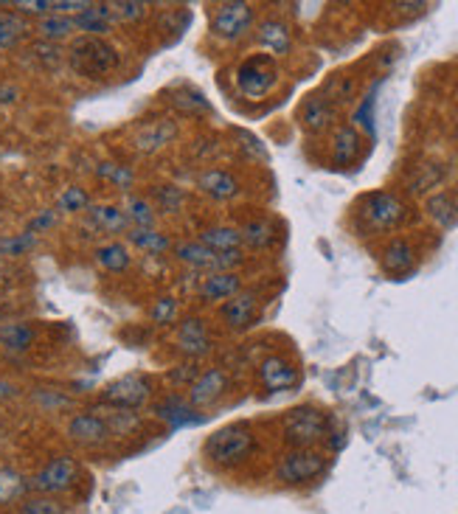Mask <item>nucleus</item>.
Instances as JSON below:
<instances>
[{"mask_svg":"<svg viewBox=\"0 0 458 514\" xmlns=\"http://www.w3.org/2000/svg\"><path fill=\"white\" fill-rule=\"evenodd\" d=\"M257 450V435L245 425H228L211 433L206 444H202V455H206L214 467L220 470H234L253 455Z\"/></svg>","mask_w":458,"mask_h":514,"instance_id":"nucleus-1","label":"nucleus"},{"mask_svg":"<svg viewBox=\"0 0 458 514\" xmlns=\"http://www.w3.org/2000/svg\"><path fill=\"white\" fill-rule=\"evenodd\" d=\"M68 62L79 76L101 79V76H110L121 65V54L113 42L101 37H73L68 48Z\"/></svg>","mask_w":458,"mask_h":514,"instance_id":"nucleus-2","label":"nucleus"},{"mask_svg":"<svg viewBox=\"0 0 458 514\" xmlns=\"http://www.w3.org/2000/svg\"><path fill=\"white\" fill-rule=\"evenodd\" d=\"M278 79H282V70H278L276 60L262 54V57H248L239 68H237V90L250 98V101H262L267 98L276 88H278Z\"/></svg>","mask_w":458,"mask_h":514,"instance_id":"nucleus-3","label":"nucleus"},{"mask_svg":"<svg viewBox=\"0 0 458 514\" xmlns=\"http://www.w3.org/2000/svg\"><path fill=\"white\" fill-rule=\"evenodd\" d=\"M79 461L70 458V455H57L51 458L48 464H42L32 481H29V490L34 495H48V498H60L65 492H70L76 483H79Z\"/></svg>","mask_w":458,"mask_h":514,"instance_id":"nucleus-4","label":"nucleus"},{"mask_svg":"<svg viewBox=\"0 0 458 514\" xmlns=\"http://www.w3.org/2000/svg\"><path fill=\"white\" fill-rule=\"evenodd\" d=\"M358 214L369 230H391L405 222L408 209H405V202L391 192H371L360 200Z\"/></svg>","mask_w":458,"mask_h":514,"instance_id":"nucleus-5","label":"nucleus"},{"mask_svg":"<svg viewBox=\"0 0 458 514\" xmlns=\"http://www.w3.org/2000/svg\"><path fill=\"white\" fill-rule=\"evenodd\" d=\"M253 6L245 0H228V4L214 6L211 12V34L220 42H239L250 34L253 29Z\"/></svg>","mask_w":458,"mask_h":514,"instance_id":"nucleus-6","label":"nucleus"},{"mask_svg":"<svg viewBox=\"0 0 458 514\" xmlns=\"http://www.w3.org/2000/svg\"><path fill=\"white\" fill-rule=\"evenodd\" d=\"M329 430V419L315 407H295L285 419V439L295 450H313Z\"/></svg>","mask_w":458,"mask_h":514,"instance_id":"nucleus-7","label":"nucleus"},{"mask_svg":"<svg viewBox=\"0 0 458 514\" xmlns=\"http://www.w3.org/2000/svg\"><path fill=\"white\" fill-rule=\"evenodd\" d=\"M149 397H152V379L138 371L113 379L110 385H105V391H101V402L110 405L113 410H136L146 405Z\"/></svg>","mask_w":458,"mask_h":514,"instance_id":"nucleus-8","label":"nucleus"},{"mask_svg":"<svg viewBox=\"0 0 458 514\" xmlns=\"http://www.w3.org/2000/svg\"><path fill=\"white\" fill-rule=\"evenodd\" d=\"M326 467V458L315 450H293L287 455H282L276 467V478L282 483L298 486V483H307L313 478H318Z\"/></svg>","mask_w":458,"mask_h":514,"instance_id":"nucleus-9","label":"nucleus"},{"mask_svg":"<svg viewBox=\"0 0 458 514\" xmlns=\"http://www.w3.org/2000/svg\"><path fill=\"white\" fill-rule=\"evenodd\" d=\"M110 425L98 414H76L68 422V439L82 447H98L110 439Z\"/></svg>","mask_w":458,"mask_h":514,"instance_id":"nucleus-10","label":"nucleus"},{"mask_svg":"<svg viewBox=\"0 0 458 514\" xmlns=\"http://www.w3.org/2000/svg\"><path fill=\"white\" fill-rule=\"evenodd\" d=\"M177 349H181L189 360H200L206 357L214 349L211 332L202 318H186L177 326Z\"/></svg>","mask_w":458,"mask_h":514,"instance_id":"nucleus-11","label":"nucleus"},{"mask_svg":"<svg viewBox=\"0 0 458 514\" xmlns=\"http://www.w3.org/2000/svg\"><path fill=\"white\" fill-rule=\"evenodd\" d=\"M152 416L161 419L164 425H169L172 430L177 427H189V425H197L200 416H197V407L183 399V397H177V394H169L164 399H158L155 405H152Z\"/></svg>","mask_w":458,"mask_h":514,"instance_id":"nucleus-12","label":"nucleus"},{"mask_svg":"<svg viewBox=\"0 0 458 514\" xmlns=\"http://www.w3.org/2000/svg\"><path fill=\"white\" fill-rule=\"evenodd\" d=\"M259 315V295L257 293H239L234 298H228L220 306V318L228 329H248Z\"/></svg>","mask_w":458,"mask_h":514,"instance_id":"nucleus-13","label":"nucleus"},{"mask_svg":"<svg viewBox=\"0 0 458 514\" xmlns=\"http://www.w3.org/2000/svg\"><path fill=\"white\" fill-rule=\"evenodd\" d=\"M197 189L206 194V197L217 200V202L234 200V197H239V192H242L239 180H237L231 172H228V169H220V166H211V169H206V172H200Z\"/></svg>","mask_w":458,"mask_h":514,"instance_id":"nucleus-14","label":"nucleus"},{"mask_svg":"<svg viewBox=\"0 0 458 514\" xmlns=\"http://www.w3.org/2000/svg\"><path fill=\"white\" fill-rule=\"evenodd\" d=\"M174 138H177V124L172 118H158V121L144 124L136 133L133 144L138 152H144V155H155V152L166 149Z\"/></svg>","mask_w":458,"mask_h":514,"instance_id":"nucleus-15","label":"nucleus"},{"mask_svg":"<svg viewBox=\"0 0 458 514\" xmlns=\"http://www.w3.org/2000/svg\"><path fill=\"white\" fill-rule=\"evenodd\" d=\"M225 391H228L225 369H209L189 385V402L194 407H206V405H214Z\"/></svg>","mask_w":458,"mask_h":514,"instance_id":"nucleus-16","label":"nucleus"},{"mask_svg":"<svg viewBox=\"0 0 458 514\" xmlns=\"http://www.w3.org/2000/svg\"><path fill=\"white\" fill-rule=\"evenodd\" d=\"M113 9L110 4H88L79 14H73L76 32H82V37H101L105 40L113 32Z\"/></svg>","mask_w":458,"mask_h":514,"instance_id":"nucleus-17","label":"nucleus"},{"mask_svg":"<svg viewBox=\"0 0 458 514\" xmlns=\"http://www.w3.org/2000/svg\"><path fill=\"white\" fill-rule=\"evenodd\" d=\"M257 40L259 45L267 51V57H287L293 48V32L285 20L278 17H267L262 20V25L257 29Z\"/></svg>","mask_w":458,"mask_h":514,"instance_id":"nucleus-18","label":"nucleus"},{"mask_svg":"<svg viewBox=\"0 0 458 514\" xmlns=\"http://www.w3.org/2000/svg\"><path fill=\"white\" fill-rule=\"evenodd\" d=\"M259 379H262V385L267 391H287V388H293V385L298 382V371H295V366L290 363V360H285V357H265L262 363H259Z\"/></svg>","mask_w":458,"mask_h":514,"instance_id":"nucleus-19","label":"nucleus"},{"mask_svg":"<svg viewBox=\"0 0 458 514\" xmlns=\"http://www.w3.org/2000/svg\"><path fill=\"white\" fill-rule=\"evenodd\" d=\"M88 225L96 234H124L130 230V220H126L121 205L113 202H96L88 209Z\"/></svg>","mask_w":458,"mask_h":514,"instance_id":"nucleus-20","label":"nucleus"},{"mask_svg":"<svg viewBox=\"0 0 458 514\" xmlns=\"http://www.w3.org/2000/svg\"><path fill=\"white\" fill-rule=\"evenodd\" d=\"M379 265H383V270L388 276H405V273H411L414 265H416V248L408 242V239H391L383 253H379Z\"/></svg>","mask_w":458,"mask_h":514,"instance_id":"nucleus-21","label":"nucleus"},{"mask_svg":"<svg viewBox=\"0 0 458 514\" xmlns=\"http://www.w3.org/2000/svg\"><path fill=\"white\" fill-rule=\"evenodd\" d=\"M242 293V278L239 273H209L202 278V285L197 290V295L206 304H217V301H228Z\"/></svg>","mask_w":458,"mask_h":514,"instance_id":"nucleus-22","label":"nucleus"},{"mask_svg":"<svg viewBox=\"0 0 458 514\" xmlns=\"http://www.w3.org/2000/svg\"><path fill=\"white\" fill-rule=\"evenodd\" d=\"M335 121V105L326 96H310L301 107V126L307 133H323Z\"/></svg>","mask_w":458,"mask_h":514,"instance_id":"nucleus-23","label":"nucleus"},{"mask_svg":"<svg viewBox=\"0 0 458 514\" xmlns=\"http://www.w3.org/2000/svg\"><path fill=\"white\" fill-rule=\"evenodd\" d=\"M360 146H363V138L358 133V126H351V124L338 126L335 136H332V161H335V166H349V164L358 161Z\"/></svg>","mask_w":458,"mask_h":514,"instance_id":"nucleus-24","label":"nucleus"},{"mask_svg":"<svg viewBox=\"0 0 458 514\" xmlns=\"http://www.w3.org/2000/svg\"><path fill=\"white\" fill-rule=\"evenodd\" d=\"M93 262L105 270V273H126L133 265V256H130V248L118 239H110L105 245H98L93 250Z\"/></svg>","mask_w":458,"mask_h":514,"instance_id":"nucleus-25","label":"nucleus"},{"mask_svg":"<svg viewBox=\"0 0 458 514\" xmlns=\"http://www.w3.org/2000/svg\"><path fill=\"white\" fill-rule=\"evenodd\" d=\"M200 245H206L211 253H231L242 248V237H239V228L231 225H211V228H202L200 230Z\"/></svg>","mask_w":458,"mask_h":514,"instance_id":"nucleus-26","label":"nucleus"},{"mask_svg":"<svg viewBox=\"0 0 458 514\" xmlns=\"http://www.w3.org/2000/svg\"><path fill=\"white\" fill-rule=\"evenodd\" d=\"M121 209H124L126 220H130V228H155V222H158L155 202L144 194H126Z\"/></svg>","mask_w":458,"mask_h":514,"instance_id":"nucleus-27","label":"nucleus"},{"mask_svg":"<svg viewBox=\"0 0 458 514\" xmlns=\"http://www.w3.org/2000/svg\"><path fill=\"white\" fill-rule=\"evenodd\" d=\"M425 211L427 217L434 220L439 228L450 230L458 225V200L447 192H439V194H430L427 202H425Z\"/></svg>","mask_w":458,"mask_h":514,"instance_id":"nucleus-28","label":"nucleus"},{"mask_svg":"<svg viewBox=\"0 0 458 514\" xmlns=\"http://www.w3.org/2000/svg\"><path fill=\"white\" fill-rule=\"evenodd\" d=\"M34 32H37L40 40L60 45V42H65V40H70L76 34V25H73V17H68V14H45V17L37 20Z\"/></svg>","mask_w":458,"mask_h":514,"instance_id":"nucleus-29","label":"nucleus"},{"mask_svg":"<svg viewBox=\"0 0 458 514\" xmlns=\"http://www.w3.org/2000/svg\"><path fill=\"white\" fill-rule=\"evenodd\" d=\"M126 239H130L133 248H138L149 256H164L172 250V239L158 228H130L126 230Z\"/></svg>","mask_w":458,"mask_h":514,"instance_id":"nucleus-30","label":"nucleus"},{"mask_svg":"<svg viewBox=\"0 0 458 514\" xmlns=\"http://www.w3.org/2000/svg\"><path fill=\"white\" fill-rule=\"evenodd\" d=\"M239 237H242V245H248L253 250H270L276 242V228L265 217H253L239 228Z\"/></svg>","mask_w":458,"mask_h":514,"instance_id":"nucleus-31","label":"nucleus"},{"mask_svg":"<svg viewBox=\"0 0 458 514\" xmlns=\"http://www.w3.org/2000/svg\"><path fill=\"white\" fill-rule=\"evenodd\" d=\"M29 32L32 25L25 23V17L17 12H0V51H14Z\"/></svg>","mask_w":458,"mask_h":514,"instance_id":"nucleus-32","label":"nucleus"},{"mask_svg":"<svg viewBox=\"0 0 458 514\" xmlns=\"http://www.w3.org/2000/svg\"><path fill=\"white\" fill-rule=\"evenodd\" d=\"M96 177L105 180L107 186L118 189V192H130L136 186V169L126 166V164H118V161H101L96 166Z\"/></svg>","mask_w":458,"mask_h":514,"instance_id":"nucleus-33","label":"nucleus"},{"mask_svg":"<svg viewBox=\"0 0 458 514\" xmlns=\"http://www.w3.org/2000/svg\"><path fill=\"white\" fill-rule=\"evenodd\" d=\"M172 250H174V259L183 262V265L192 267V270H209L211 262H214V253H211L206 245L194 242V239L177 242V245H172Z\"/></svg>","mask_w":458,"mask_h":514,"instance_id":"nucleus-34","label":"nucleus"},{"mask_svg":"<svg viewBox=\"0 0 458 514\" xmlns=\"http://www.w3.org/2000/svg\"><path fill=\"white\" fill-rule=\"evenodd\" d=\"M34 341H37V332L29 323H9L0 329V346L6 351H14V354L29 351L34 346Z\"/></svg>","mask_w":458,"mask_h":514,"instance_id":"nucleus-35","label":"nucleus"},{"mask_svg":"<svg viewBox=\"0 0 458 514\" xmlns=\"http://www.w3.org/2000/svg\"><path fill=\"white\" fill-rule=\"evenodd\" d=\"M444 177H447V169L444 164H425L416 169V174L411 177V192L414 194H427V192H434L444 183Z\"/></svg>","mask_w":458,"mask_h":514,"instance_id":"nucleus-36","label":"nucleus"},{"mask_svg":"<svg viewBox=\"0 0 458 514\" xmlns=\"http://www.w3.org/2000/svg\"><path fill=\"white\" fill-rule=\"evenodd\" d=\"M90 205H93V202H90L88 189H82V186H68V189H62L60 197H57V214H88Z\"/></svg>","mask_w":458,"mask_h":514,"instance_id":"nucleus-37","label":"nucleus"},{"mask_svg":"<svg viewBox=\"0 0 458 514\" xmlns=\"http://www.w3.org/2000/svg\"><path fill=\"white\" fill-rule=\"evenodd\" d=\"M152 197H155V209H161L164 214H177L186 205L189 194L186 189H181L177 183H164V186H155V192H152Z\"/></svg>","mask_w":458,"mask_h":514,"instance_id":"nucleus-38","label":"nucleus"},{"mask_svg":"<svg viewBox=\"0 0 458 514\" xmlns=\"http://www.w3.org/2000/svg\"><path fill=\"white\" fill-rule=\"evenodd\" d=\"M37 248V237L23 230V234H9V237H0V256L6 259H20V256H29Z\"/></svg>","mask_w":458,"mask_h":514,"instance_id":"nucleus-39","label":"nucleus"},{"mask_svg":"<svg viewBox=\"0 0 458 514\" xmlns=\"http://www.w3.org/2000/svg\"><path fill=\"white\" fill-rule=\"evenodd\" d=\"M29 492V481L14 470H0V506H6L12 500H20Z\"/></svg>","mask_w":458,"mask_h":514,"instance_id":"nucleus-40","label":"nucleus"},{"mask_svg":"<svg viewBox=\"0 0 458 514\" xmlns=\"http://www.w3.org/2000/svg\"><path fill=\"white\" fill-rule=\"evenodd\" d=\"M17 514H68V506H65L60 498L32 495V498H23V500H20Z\"/></svg>","mask_w":458,"mask_h":514,"instance_id":"nucleus-41","label":"nucleus"},{"mask_svg":"<svg viewBox=\"0 0 458 514\" xmlns=\"http://www.w3.org/2000/svg\"><path fill=\"white\" fill-rule=\"evenodd\" d=\"M177 313H181L177 298L174 295H161L155 304L149 306V321L155 326H172V323H177Z\"/></svg>","mask_w":458,"mask_h":514,"instance_id":"nucleus-42","label":"nucleus"},{"mask_svg":"<svg viewBox=\"0 0 458 514\" xmlns=\"http://www.w3.org/2000/svg\"><path fill=\"white\" fill-rule=\"evenodd\" d=\"M354 90H358V85H354L351 76H332V79L326 82V98L332 101V105H346V101L354 98Z\"/></svg>","mask_w":458,"mask_h":514,"instance_id":"nucleus-43","label":"nucleus"},{"mask_svg":"<svg viewBox=\"0 0 458 514\" xmlns=\"http://www.w3.org/2000/svg\"><path fill=\"white\" fill-rule=\"evenodd\" d=\"M32 57H34L45 70H51V68H60V65H62L65 51H62L60 45H54V42L37 40V42L32 45Z\"/></svg>","mask_w":458,"mask_h":514,"instance_id":"nucleus-44","label":"nucleus"},{"mask_svg":"<svg viewBox=\"0 0 458 514\" xmlns=\"http://www.w3.org/2000/svg\"><path fill=\"white\" fill-rule=\"evenodd\" d=\"M110 9H113V17L121 23H138L146 17L149 4H141V0H116V4H110Z\"/></svg>","mask_w":458,"mask_h":514,"instance_id":"nucleus-45","label":"nucleus"},{"mask_svg":"<svg viewBox=\"0 0 458 514\" xmlns=\"http://www.w3.org/2000/svg\"><path fill=\"white\" fill-rule=\"evenodd\" d=\"M107 425H110V433L116 435H133L141 427V416L136 410H113L107 416Z\"/></svg>","mask_w":458,"mask_h":514,"instance_id":"nucleus-46","label":"nucleus"},{"mask_svg":"<svg viewBox=\"0 0 458 514\" xmlns=\"http://www.w3.org/2000/svg\"><path fill=\"white\" fill-rule=\"evenodd\" d=\"M20 17H45L54 14V0H17V4H9Z\"/></svg>","mask_w":458,"mask_h":514,"instance_id":"nucleus-47","label":"nucleus"},{"mask_svg":"<svg viewBox=\"0 0 458 514\" xmlns=\"http://www.w3.org/2000/svg\"><path fill=\"white\" fill-rule=\"evenodd\" d=\"M374 105H377V98H374V90L363 98V105L358 107V113H354V124L360 126V130H366L369 136H374ZM351 124V126H354Z\"/></svg>","mask_w":458,"mask_h":514,"instance_id":"nucleus-48","label":"nucleus"},{"mask_svg":"<svg viewBox=\"0 0 458 514\" xmlns=\"http://www.w3.org/2000/svg\"><path fill=\"white\" fill-rule=\"evenodd\" d=\"M60 222V214L54 211V209H45V211H37L32 220H29V225H25V230H29V234H34V237H40V234H45V230H51Z\"/></svg>","mask_w":458,"mask_h":514,"instance_id":"nucleus-49","label":"nucleus"},{"mask_svg":"<svg viewBox=\"0 0 458 514\" xmlns=\"http://www.w3.org/2000/svg\"><path fill=\"white\" fill-rule=\"evenodd\" d=\"M197 377H200L197 360H189V363H183V366H177V369L169 371V382L172 385H192Z\"/></svg>","mask_w":458,"mask_h":514,"instance_id":"nucleus-50","label":"nucleus"},{"mask_svg":"<svg viewBox=\"0 0 458 514\" xmlns=\"http://www.w3.org/2000/svg\"><path fill=\"white\" fill-rule=\"evenodd\" d=\"M20 98V90L9 82H0V107H9V105H17Z\"/></svg>","mask_w":458,"mask_h":514,"instance_id":"nucleus-51","label":"nucleus"},{"mask_svg":"<svg viewBox=\"0 0 458 514\" xmlns=\"http://www.w3.org/2000/svg\"><path fill=\"white\" fill-rule=\"evenodd\" d=\"M17 394V388L12 382H6V379H0V399H9V397H14Z\"/></svg>","mask_w":458,"mask_h":514,"instance_id":"nucleus-52","label":"nucleus"},{"mask_svg":"<svg viewBox=\"0 0 458 514\" xmlns=\"http://www.w3.org/2000/svg\"><path fill=\"white\" fill-rule=\"evenodd\" d=\"M0 287H4V267H0Z\"/></svg>","mask_w":458,"mask_h":514,"instance_id":"nucleus-53","label":"nucleus"},{"mask_svg":"<svg viewBox=\"0 0 458 514\" xmlns=\"http://www.w3.org/2000/svg\"><path fill=\"white\" fill-rule=\"evenodd\" d=\"M455 138H458V118H455Z\"/></svg>","mask_w":458,"mask_h":514,"instance_id":"nucleus-54","label":"nucleus"},{"mask_svg":"<svg viewBox=\"0 0 458 514\" xmlns=\"http://www.w3.org/2000/svg\"><path fill=\"white\" fill-rule=\"evenodd\" d=\"M0 220H4V214H0Z\"/></svg>","mask_w":458,"mask_h":514,"instance_id":"nucleus-55","label":"nucleus"}]
</instances>
